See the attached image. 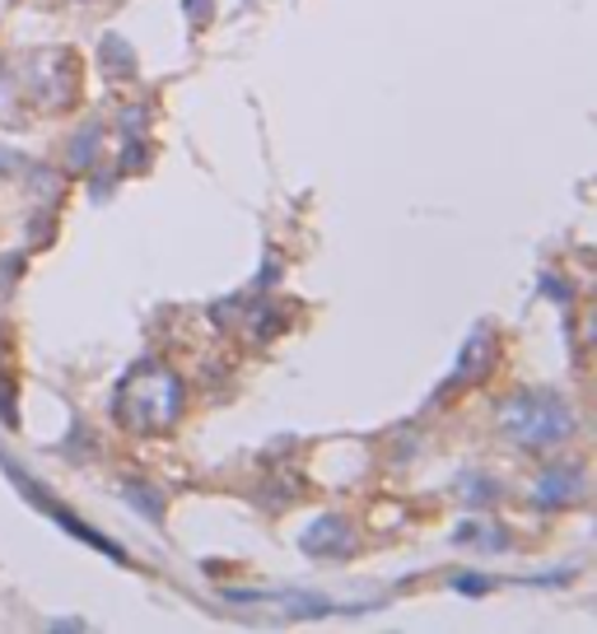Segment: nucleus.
Returning <instances> with one entry per match:
<instances>
[{
	"label": "nucleus",
	"instance_id": "nucleus-2",
	"mask_svg": "<svg viewBox=\"0 0 597 634\" xmlns=\"http://www.w3.org/2000/svg\"><path fill=\"white\" fill-rule=\"evenodd\" d=\"M499 425L509 438H518L523 448H551L560 438L575 434V416L556 393H518L499 410Z\"/></svg>",
	"mask_w": 597,
	"mask_h": 634
},
{
	"label": "nucleus",
	"instance_id": "nucleus-1",
	"mask_svg": "<svg viewBox=\"0 0 597 634\" xmlns=\"http://www.w3.org/2000/svg\"><path fill=\"white\" fill-rule=\"evenodd\" d=\"M182 402H187L182 378L169 369V364L146 359L122 378V387H117L112 416L122 420L131 434H163V429L178 425Z\"/></svg>",
	"mask_w": 597,
	"mask_h": 634
},
{
	"label": "nucleus",
	"instance_id": "nucleus-3",
	"mask_svg": "<svg viewBox=\"0 0 597 634\" xmlns=\"http://www.w3.org/2000/svg\"><path fill=\"white\" fill-rule=\"evenodd\" d=\"M490 346H495L490 331H476V336L467 340V350H462V359H458V369H452V378H448L452 393H458V387H467V383H476V378H486L490 359H495Z\"/></svg>",
	"mask_w": 597,
	"mask_h": 634
},
{
	"label": "nucleus",
	"instance_id": "nucleus-4",
	"mask_svg": "<svg viewBox=\"0 0 597 634\" xmlns=\"http://www.w3.org/2000/svg\"><path fill=\"white\" fill-rule=\"evenodd\" d=\"M579 485H584V476L579 472H551V476H546L541 485H537V499L541 504H569V499H575L579 495Z\"/></svg>",
	"mask_w": 597,
	"mask_h": 634
}]
</instances>
